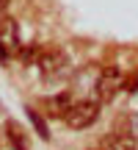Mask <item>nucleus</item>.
I'll use <instances>...</instances> for the list:
<instances>
[{
    "label": "nucleus",
    "mask_w": 138,
    "mask_h": 150,
    "mask_svg": "<svg viewBox=\"0 0 138 150\" xmlns=\"http://www.w3.org/2000/svg\"><path fill=\"white\" fill-rule=\"evenodd\" d=\"M36 67L42 70L44 78H58V75H64V72H66L69 59L61 53V50H42V56H39Z\"/></svg>",
    "instance_id": "7ed1b4c3"
},
{
    "label": "nucleus",
    "mask_w": 138,
    "mask_h": 150,
    "mask_svg": "<svg viewBox=\"0 0 138 150\" xmlns=\"http://www.w3.org/2000/svg\"><path fill=\"white\" fill-rule=\"evenodd\" d=\"M20 50V33H17V22L3 17L0 20V59H8L11 53Z\"/></svg>",
    "instance_id": "20e7f679"
},
{
    "label": "nucleus",
    "mask_w": 138,
    "mask_h": 150,
    "mask_svg": "<svg viewBox=\"0 0 138 150\" xmlns=\"http://www.w3.org/2000/svg\"><path fill=\"white\" fill-rule=\"evenodd\" d=\"M6 6H8V0H0V11H3V8H6Z\"/></svg>",
    "instance_id": "9b49d317"
},
{
    "label": "nucleus",
    "mask_w": 138,
    "mask_h": 150,
    "mask_svg": "<svg viewBox=\"0 0 138 150\" xmlns=\"http://www.w3.org/2000/svg\"><path fill=\"white\" fill-rule=\"evenodd\" d=\"M102 150H138V145H135L133 136H127V134H113L102 142Z\"/></svg>",
    "instance_id": "39448f33"
},
{
    "label": "nucleus",
    "mask_w": 138,
    "mask_h": 150,
    "mask_svg": "<svg viewBox=\"0 0 138 150\" xmlns=\"http://www.w3.org/2000/svg\"><path fill=\"white\" fill-rule=\"evenodd\" d=\"M17 56H20L22 64H36L39 56H42V47H36V45H28V47H20V50H17Z\"/></svg>",
    "instance_id": "6e6552de"
},
{
    "label": "nucleus",
    "mask_w": 138,
    "mask_h": 150,
    "mask_svg": "<svg viewBox=\"0 0 138 150\" xmlns=\"http://www.w3.org/2000/svg\"><path fill=\"white\" fill-rule=\"evenodd\" d=\"M97 117H100V103L97 100H80V103H72V108L66 111V125L75 131H83L89 128V125L97 122Z\"/></svg>",
    "instance_id": "f257e3e1"
},
{
    "label": "nucleus",
    "mask_w": 138,
    "mask_h": 150,
    "mask_svg": "<svg viewBox=\"0 0 138 150\" xmlns=\"http://www.w3.org/2000/svg\"><path fill=\"white\" fill-rule=\"evenodd\" d=\"M25 111H28V117H31V122L36 125L39 136H42V139H50V131H47V122H44V120L39 117V111H36V108H25Z\"/></svg>",
    "instance_id": "1a4fd4ad"
},
{
    "label": "nucleus",
    "mask_w": 138,
    "mask_h": 150,
    "mask_svg": "<svg viewBox=\"0 0 138 150\" xmlns=\"http://www.w3.org/2000/svg\"><path fill=\"white\" fill-rule=\"evenodd\" d=\"M6 136H8V142H11L17 150H28V136H25V131H22L14 120L6 122Z\"/></svg>",
    "instance_id": "0eeeda50"
},
{
    "label": "nucleus",
    "mask_w": 138,
    "mask_h": 150,
    "mask_svg": "<svg viewBox=\"0 0 138 150\" xmlns=\"http://www.w3.org/2000/svg\"><path fill=\"white\" fill-rule=\"evenodd\" d=\"M127 89H130V92H135V89H138V72H135V75H130V81H127Z\"/></svg>",
    "instance_id": "9d476101"
},
{
    "label": "nucleus",
    "mask_w": 138,
    "mask_h": 150,
    "mask_svg": "<svg viewBox=\"0 0 138 150\" xmlns=\"http://www.w3.org/2000/svg\"><path fill=\"white\" fill-rule=\"evenodd\" d=\"M124 86V75L119 67H108V70H102L100 75V81H97V95H100V100L102 103H108V100H113L116 97V92Z\"/></svg>",
    "instance_id": "f03ea898"
},
{
    "label": "nucleus",
    "mask_w": 138,
    "mask_h": 150,
    "mask_svg": "<svg viewBox=\"0 0 138 150\" xmlns=\"http://www.w3.org/2000/svg\"><path fill=\"white\" fill-rule=\"evenodd\" d=\"M47 108H50V114H53V117H66V111L72 108V95H69V92H61V95L50 97Z\"/></svg>",
    "instance_id": "423d86ee"
}]
</instances>
